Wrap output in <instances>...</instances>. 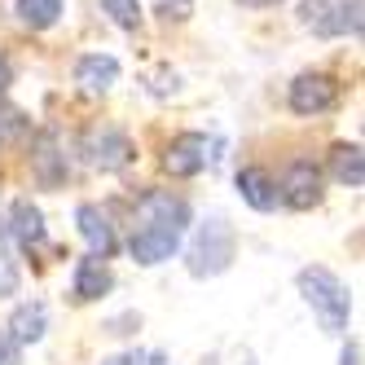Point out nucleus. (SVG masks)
<instances>
[{"label": "nucleus", "instance_id": "9b49d317", "mask_svg": "<svg viewBox=\"0 0 365 365\" xmlns=\"http://www.w3.org/2000/svg\"><path fill=\"white\" fill-rule=\"evenodd\" d=\"M115 291V273L106 259H97V255H84L80 264H75V299L80 304H93L101 295H110Z\"/></svg>", "mask_w": 365, "mask_h": 365}, {"label": "nucleus", "instance_id": "b1692460", "mask_svg": "<svg viewBox=\"0 0 365 365\" xmlns=\"http://www.w3.org/2000/svg\"><path fill=\"white\" fill-rule=\"evenodd\" d=\"M101 365H145V356H141V352H119V356L101 361Z\"/></svg>", "mask_w": 365, "mask_h": 365}, {"label": "nucleus", "instance_id": "6ab92c4d", "mask_svg": "<svg viewBox=\"0 0 365 365\" xmlns=\"http://www.w3.org/2000/svg\"><path fill=\"white\" fill-rule=\"evenodd\" d=\"M18 282H22V273H18L14 251H9V247H0V299L18 295Z\"/></svg>", "mask_w": 365, "mask_h": 365}, {"label": "nucleus", "instance_id": "a211bd4d", "mask_svg": "<svg viewBox=\"0 0 365 365\" xmlns=\"http://www.w3.org/2000/svg\"><path fill=\"white\" fill-rule=\"evenodd\" d=\"M101 9H106L115 18V27H123V31L141 27V0H101Z\"/></svg>", "mask_w": 365, "mask_h": 365}, {"label": "nucleus", "instance_id": "7ed1b4c3", "mask_svg": "<svg viewBox=\"0 0 365 365\" xmlns=\"http://www.w3.org/2000/svg\"><path fill=\"white\" fill-rule=\"evenodd\" d=\"M233 255H238V233H233V225L225 216H212V220L198 225L185 259H190L194 277H220L233 264Z\"/></svg>", "mask_w": 365, "mask_h": 365}, {"label": "nucleus", "instance_id": "cd10ccee", "mask_svg": "<svg viewBox=\"0 0 365 365\" xmlns=\"http://www.w3.org/2000/svg\"><path fill=\"white\" fill-rule=\"evenodd\" d=\"M0 229H5V220H0Z\"/></svg>", "mask_w": 365, "mask_h": 365}, {"label": "nucleus", "instance_id": "aec40b11", "mask_svg": "<svg viewBox=\"0 0 365 365\" xmlns=\"http://www.w3.org/2000/svg\"><path fill=\"white\" fill-rule=\"evenodd\" d=\"M22 128H27V119H22V110L14 106V101H0V145H9Z\"/></svg>", "mask_w": 365, "mask_h": 365}, {"label": "nucleus", "instance_id": "dca6fc26", "mask_svg": "<svg viewBox=\"0 0 365 365\" xmlns=\"http://www.w3.org/2000/svg\"><path fill=\"white\" fill-rule=\"evenodd\" d=\"M330 176L339 180V185H348V190H361L365 185V154H361V145L352 141H344V145H334L330 150Z\"/></svg>", "mask_w": 365, "mask_h": 365}, {"label": "nucleus", "instance_id": "412c9836", "mask_svg": "<svg viewBox=\"0 0 365 365\" xmlns=\"http://www.w3.org/2000/svg\"><path fill=\"white\" fill-rule=\"evenodd\" d=\"M159 14H163L168 22H172V18L180 22V18H190V14H194V0H159Z\"/></svg>", "mask_w": 365, "mask_h": 365}, {"label": "nucleus", "instance_id": "4468645a", "mask_svg": "<svg viewBox=\"0 0 365 365\" xmlns=\"http://www.w3.org/2000/svg\"><path fill=\"white\" fill-rule=\"evenodd\" d=\"M5 330H9V339H14L18 348H22V344H40V339H44V330H48V308H44L40 299L18 304Z\"/></svg>", "mask_w": 365, "mask_h": 365}, {"label": "nucleus", "instance_id": "a878e982", "mask_svg": "<svg viewBox=\"0 0 365 365\" xmlns=\"http://www.w3.org/2000/svg\"><path fill=\"white\" fill-rule=\"evenodd\" d=\"M5 84H9V62L0 58V93H5Z\"/></svg>", "mask_w": 365, "mask_h": 365}, {"label": "nucleus", "instance_id": "5701e85b", "mask_svg": "<svg viewBox=\"0 0 365 365\" xmlns=\"http://www.w3.org/2000/svg\"><path fill=\"white\" fill-rule=\"evenodd\" d=\"M339 365H361V344H356V339H348V344H344V352H339Z\"/></svg>", "mask_w": 365, "mask_h": 365}, {"label": "nucleus", "instance_id": "0eeeda50", "mask_svg": "<svg viewBox=\"0 0 365 365\" xmlns=\"http://www.w3.org/2000/svg\"><path fill=\"white\" fill-rule=\"evenodd\" d=\"M326 194V180H322V168L308 163V159H295L291 168H286L282 185H277V202L295 207V212H308V207H317Z\"/></svg>", "mask_w": 365, "mask_h": 365}, {"label": "nucleus", "instance_id": "39448f33", "mask_svg": "<svg viewBox=\"0 0 365 365\" xmlns=\"http://www.w3.org/2000/svg\"><path fill=\"white\" fill-rule=\"evenodd\" d=\"M339 106V80L326 71H304L299 80L291 84V110L312 119V115H326Z\"/></svg>", "mask_w": 365, "mask_h": 365}, {"label": "nucleus", "instance_id": "423d86ee", "mask_svg": "<svg viewBox=\"0 0 365 365\" xmlns=\"http://www.w3.org/2000/svg\"><path fill=\"white\" fill-rule=\"evenodd\" d=\"M84 159L97 168V172H119L137 159V145L128 133H119V128H93V133L84 137Z\"/></svg>", "mask_w": 365, "mask_h": 365}, {"label": "nucleus", "instance_id": "f257e3e1", "mask_svg": "<svg viewBox=\"0 0 365 365\" xmlns=\"http://www.w3.org/2000/svg\"><path fill=\"white\" fill-rule=\"evenodd\" d=\"M185 225H190V202L185 198H176L168 190H150L137 202V225H133L128 251H133L137 264L154 269V264H163V259H172V251L185 238Z\"/></svg>", "mask_w": 365, "mask_h": 365}, {"label": "nucleus", "instance_id": "2eb2a0df", "mask_svg": "<svg viewBox=\"0 0 365 365\" xmlns=\"http://www.w3.org/2000/svg\"><path fill=\"white\" fill-rule=\"evenodd\" d=\"M238 194H242L247 207H255V212H273L277 207V180L264 168H242L238 172Z\"/></svg>", "mask_w": 365, "mask_h": 365}, {"label": "nucleus", "instance_id": "f3484780", "mask_svg": "<svg viewBox=\"0 0 365 365\" xmlns=\"http://www.w3.org/2000/svg\"><path fill=\"white\" fill-rule=\"evenodd\" d=\"M18 18L31 31H48L62 18V0H18Z\"/></svg>", "mask_w": 365, "mask_h": 365}, {"label": "nucleus", "instance_id": "20e7f679", "mask_svg": "<svg viewBox=\"0 0 365 365\" xmlns=\"http://www.w3.org/2000/svg\"><path fill=\"white\" fill-rule=\"evenodd\" d=\"M299 27L312 31V36H322V40L361 36L365 0H304L299 5Z\"/></svg>", "mask_w": 365, "mask_h": 365}, {"label": "nucleus", "instance_id": "393cba45", "mask_svg": "<svg viewBox=\"0 0 365 365\" xmlns=\"http://www.w3.org/2000/svg\"><path fill=\"white\" fill-rule=\"evenodd\" d=\"M238 5H247V9H269V5H282V0H238Z\"/></svg>", "mask_w": 365, "mask_h": 365}, {"label": "nucleus", "instance_id": "ddd939ff", "mask_svg": "<svg viewBox=\"0 0 365 365\" xmlns=\"http://www.w3.org/2000/svg\"><path fill=\"white\" fill-rule=\"evenodd\" d=\"M9 233L18 238V247H22V251L44 247L48 229H44V216H40V207H36L31 198H18V202H14V212H9Z\"/></svg>", "mask_w": 365, "mask_h": 365}, {"label": "nucleus", "instance_id": "6e6552de", "mask_svg": "<svg viewBox=\"0 0 365 365\" xmlns=\"http://www.w3.org/2000/svg\"><path fill=\"white\" fill-rule=\"evenodd\" d=\"M207 137L202 133H180V137H172L168 141V150H163V168L172 172V176H198L202 168H207Z\"/></svg>", "mask_w": 365, "mask_h": 365}, {"label": "nucleus", "instance_id": "f8f14e48", "mask_svg": "<svg viewBox=\"0 0 365 365\" xmlns=\"http://www.w3.org/2000/svg\"><path fill=\"white\" fill-rule=\"evenodd\" d=\"M75 84L84 93H110L119 84V62L110 53H84L75 62Z\"/></svg>", "mask_w": 365, "mask_h": 365}, {"label": "nucleus", "instance_id": "bb28decb", "mask_svg": "<svg viewBox=\"0 0 365 365\" xmlns=\"http://www.w3.org/2000/svg\"><path fill=\"white\" fill-rule=\"evenodd\" d=\"M145 365H172V361H168L163 352H154V356H145Z\"/></svg>", "mask_w": 365, "mask_h": 365}, {"label": "nucleus", "instance_id": "4be33fe9", "mask_svg": "<svg viewBox=\"0 0 365 365\" xmlns=\"http://www.w3.org/2000/svg\"><path fill=\"white\" fill-rule=\"evenodd\" d=\"M22 361V348L9 339V330H0V365H18Z\"/></svg>", "mask_w": 365, "mask_h": 365}, {"label": "nucleus", "instance_id": "9d476101", "mask_svg": "<svg viewBox=\"0 0 365 365\" xmlns=\"http://www.w3.org/2000/svg\"><path fill=\"white\" fill-rule=\"evenodd\" d=\"M31 172H36V180L40 185H48V190H58L62 180H66V154L58 150V137L53 133H40L36 141H31Z\"/></svg>", "mask_w": 365, "mask_h": 365}, {"label": "nucleus", "instance_id": "f03ea898", "mask_svg": "<svg viewBox=\"0 0 365 365\" xmlns=\"http://www.w3.org/2000/svg\"><path fill=\"white\" fill-rule=\"evenodd\" d=\"M299 295L308 299V308L317 312L322 330L330 334H344L348 330V317H352V291L339 282L326 264H308L299 269Z\"/></svg>", "mask_w": 365, "mask_h": 365}, {"label": "nucleus", "instance_id": "1a4fd4ad", "mask_svg": "<svg viewBox=\"0 0 365 365\" xmlns=\"http://www.w3.org/2000/svg\"><path fill=\"white\" fill-rule=\"evenodd\" d=\"M75 225H80L84 242H88V255H97V259H110V255H115L119 238H115V225H110V216L101 212V207L84 202L80 212H75Z\"/></svg>", "mask_w": 365, "mask_h": 365}]
</instances>
